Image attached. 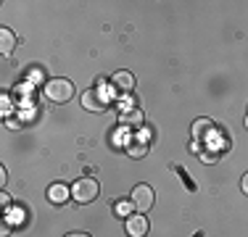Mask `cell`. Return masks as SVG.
<instances>
[{
  "label": "cell",
  "instance_id": "6da1fadb",
  "mask_svg": "<svg viewBox=\"0 0 248 237\" xmlns=\"http://www.w3.org/2000/svg\"><path fill=\"white\" fill-rule=\"evenodd\" d=\"M45 98L50 103H69L74 98V85L69 79H48L45 82Z\"/></svg>",
  "mask_w": 248,
  "mask_h": 237
},
{
  "label": "cell",
  "instance_id": "7a4b0ae2",
  "mask_svg": "<svg viewBox=\"0 0 248 237\" xmlns=\"http://www.w3.org/2000/svg\"><path fill=\"white\" fill-rule=\"evenodd\" d=\"M98 193H100V187H98V182L93 179V177H82V179H77L74 187H72V198L82 206L93 203V200L98 198Z\"/></svg>",
  "mask_w": 248,
  "mask_h": 237
},
{
  "label": "cell",
  "instance_id": "3957f363",
  "mask_svg": "<svg viewBox=\"0 0 248 237\" xmlns=\"http://www.w3.org/2000/svg\"><path fill=\"white\" fill-rule=\"evenodd\" d=\"M82 105H85L87 111H95V114H100V111L108 108V95H106L103 82H100V79H98L95 87H90V90L82 92Z\"/></svg>",
  "mask_w": 248,
  "mask_h": 237
},
{
  "label": "cell",
  "instance_id": "277c9868",
  "mask_svg": "<svg viewBox=\"0 0 248 237\" xmlns=\"http://www.w3.org/2000/svg\"><path fill=\"white\" fill-rule=\"evenodd\" d=\"M132 206L138 208V213H148L156 203V195H153V187L151 185H135L132 190Z\"/></svg>",
  "mask_w": 248,
  "mask_h": 237
},
{
  "label": "cell",
  "instance_id": "5b68a950",
  "mask_svg": "<svg viewBox=\"0 0 248 237\" xmlns=\"http://www.w3.org/2000/svg\"><path fill=\"white\" fill-rule=\"evenodd\" d=\"M148 216L145 213H132V216H127V224H124V229H127L129 237H145L148 235Z\"/></svg>",
  "mask_w": 248,
  "mask_h": 237
},
{
  "label": "cell",
  "instance_id": "8992f818",
  "mask_svg": "<svg viewBox=\"0 0 248 237\" xmlns=\"http://www.w3.org/2000/svg\"><path fill=\"white\" fill-rule=\"evenodd\" d=\"M69 198H72V193H69L66 185H61V182H56V185L48 187V200L53 206H63Z\"/></svg>",
  "mask_w": 248,
  "mask_h": 237
},
{
  "label": "cell",
  "instance_id": "52a82bcc",
  "mask_svg": "<svg viewBox=\"0 0 248 237\" xmlns=\"http://www.w3.org/2000/svg\"><path fill=\"white\" fill-rule=\"evenodd\" d=\"M111 82H114V87L122 92H129L135 87V76L129 74V71H116V74L111 76Z\"/></svg>",
  "mask_w": 248,
  "mask_h": 237
},
{
  "label": "cell",
  "instance_id": "ba28073f",
  "mask_svg": "<svg viewBox=\"0 0 248 237\" xmlns=\"http://www.w3.org/2000/svg\"><path fill=\"white\" fill-rule=\"evenodd\" d=\"M14 47H16V34L11 32L8 27H3V29H0V50H3L5 56H8V53L14 50Z\"/></svg>",
  "mask_w": 248,
  "mask_h": 237
},
{
  "label": "cell",
  "instance_id": "9c48e42d",
  "mask_svg": "<svg viewBox=\"0 0 248 237\" xmlns=\"http://www.w3.org/2000/svg\"><path fill=\"white\" fill-rule=\"evenodd\" d=\"M211 129H214V124H211L209 118H196V121H193V137H196V140H203L206 134L211 132Z\"/></svg>",
  "mask_w": 248,
  "mask_h": 237
},
{
  "label": "cell",
  "instance_id": "30bf717a",
  "mask_svg": "<svg viewBox=\"0 0 248 237\" xmlns=\"http://www.w3.org/2000/svg\"><path fill=\"white\" fill-rule=\"evenodd\" d=\"M145 150H148V145H145L143 140H129V142H127V153H129L132 158H143Z\"/></svg>",
  "mask_w": 248,
  "mask_h": 237
},
{
  "label": "cell",
  "instance_id": "8fae6325",
  "mask_svg": "<svg viewBox=\"0 0 248 237\" xmlns=\"http://www.w3.org/2000/svg\"><path fill=\"white\" fill-rule=\"evenodd\" d=\"M132 208H135V206H132V200H116V203H114V213H116V216H132Z\"/></svg>",
  "mask_w": 248,
  "mask_h": 237
},
{
  "label": "cell",
  "instance_id": "7c38bea8",
  "mask_svg": "<svg viewBox=\"0 0 248 237\" xmlns=\"http://www.w3.org/2000/svg\"><path fill=\"white\" fill-rule=\"evenodd\" d=\"M140 121H143V111H138V108H129L122 114V127L124 124H140Z\"/></svg>",
  "mask_w": 248,
  "mask_h": 237
},
{
  "label": "cell",
  "instance_id": "4fadbf2b",
  "mask_svg": "<svg viewBox=\"0 0 248 237\" xmlns=\"http://www.w3.org/2000/svg\"><path fill=\"white\" fill-rule=\"evenodd\" d=\"M198 158L203 163H217V161H219V153H217V150H206V148H203V150L198 153Z\"/></svg>",
  "mask_w": 248,
  "mask_h": 237
},
{
  "label": "cell",
  "instance_id": "5bb4252c",
  "mask_svg": "<svg viewBox=\"0 0 248 237\" xmlns=\"http://www.w3.org/2000/svg\"><path fill=\"white\" fill-rule=\"evenodd\" d=\"M29 79H32V82H37V79H43V69H37V71H32V74H29Z\"/></svg>",
  "mask_w": 248,
  "mask_h": 237
},
{
  "label": "cell",
  "instance_id": "9a60e30c",
  "mask_svg": "<svg viewBox=\"0 0 248 237\" xmlns=\"http://www.w3.org/2000/svg\"><path fill=\"white\" fill-rule=\"evenodd\" d=\"M8 203H11V198L5 193H0V206H3V208H8Z\"/></svg>",
  "mask_w": 248,
  "mask_h": 237
},
{
  "label": "cell",
  "instance_id": "2e32d148",
  "mask_svg": "<svg viewBox=\"0 0 248 237\" xmlns=\"http://www.w3.org/2000/svg\"><path fill=\"white\" fill-rule=\"evenodd\" d=\"M240 187H243V193L248 195V174H243V179H240Z\"/></svg>",
  "mask_w": 248,
  "mask_h": 237
},
{
  "label": "cell",
  "instance_id": "e0dca14e",
  "mask_svg": "<svg viewBox=\"0 0 248 237\" xmlns=\"http://www.w3.org/2000/svg\"><path fill=\"white\" fill-rule=\"evenodd\" d=\"M5 179H8V171H5V166L0 169V185H5Z\"/></svg>",
  "mask_w": 248,
  "mask_h": 237
},
{
  "label": "cell",
  "instance_id": "ac0fdd59",
  "mask_svg": "<svg viewBox=\"0 0 248 237\" xmlns=\"http://www.w3.org/2000/svg\"><path fill=\"white\" fill-rule=\"evenodd\" d=\"M66 237H90V235H87V232H69Z\"/></svg>",
  "mask_w": 248,
  "mask_h": 237
},
{
  "label": "cell",
  "instance_id": "d6986e66",
  "mask_svg": "<svg viewBox=\"0 0 248 237\" xmlns=\"http://www.w3.org/2000/svg\"><path fill=\"white\" fill-rule=\"evenodd\" d=\"M246 127H248V114H246Z\"/></svg>",
  "mask_w": 248,
  "mask_h": 237
}]
</instances>
